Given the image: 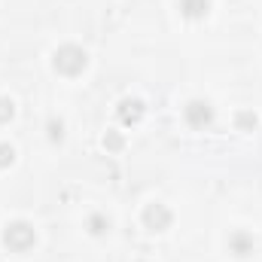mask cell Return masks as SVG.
I'll return each instance as SVG.
<instances>
[{
	"mask_svg": "<svg viewBox=\"0 0 262 262\" xmlns=\"http://www.w3.org/2000/svg\"><path fill=\"white\" fill-rule=\"evenodd\" d=\"M52 64H55L58 73H64V76H79V73L85 70V64H89V55H85L82 46H76V43H64V46L55 49Z\"/></svg>",
	"mask_w": 262,
	"mask_h": 262,
	"instance_id": "obj_1",
	"label": "cell"
},
{
	"mask_svg": "<svg viewBox=\"0 0 262 262\" xmlns=\"http://www.w3.org/2000/svg\"><path fill=\"white\" fill-rule=\"evenodd\" d=\"M3 244L12 250V253H25L37 244V235H34V226L25 223V220H15L3 229Z\"/></svg>",
	"mask_w": 262,
	"mask_h": 262,
	"instance_id": "obj_2",
	"label": "cell"
},
{
	"mask_svg": "<svg viewBox=\"0 0 262 262\" xmlns=\"http://www.w3.org/2000/svg\"><path fill=\"white\" fill-rule=\"evenodd\" d=\"M183 116H186V122L192 128H207L213 122V107L207 101H189L186 110H183Z\"/></svg>",
	"mask_w": 262,
	"mask_h": 262,
	"instance_id": "obj_3",
	"label": "cell"
},
{
	"mask_svg": "<svg viewBox=\"0 0 262 262\" xmlns=\"http://www.w3.org/2000/svg\"><path fill=\"white\" fill-rule=\"evenodd\" d=\"M171 220H174L171 210H168L165 204H159V201L149 204V207L143 210V226H146L149 232H165V229L171 226Z\"/></svg>",
	"mask_w": 262,
	"mask_h": 262,
	"instance_id": "obj_4",
	"label": "cell"
},
{
	"mask_svg": "<svg viewBox=\"0 0 262 262\" xmlns=\"http://www.w3.org/2000/svg\"><path fill=\"white\" fill-rule=\"evenodd\" d=\"M143 113H146V107H143L140 98H122L119 107H116V116H119L122 125H137L143 119Z\"/></svg>",
	"mask_w": 262,
	"mask_h": 262,
	"instance_id": "obj_5",
	"label": "cell"
},
{
	"mask_svg": "<svg viewBox=\"0 0 262 262\" xmlns=\"http://www.w3.org/2000/svg\"><path fill=\"white\" fill-rule=\"evenodd\" d=\"M229 250H232L235 256H250V253H253V238H250L247 232H232V235H229Z\"/></svg>",
	"mask_w": 262,
	"mask_h": 262,
	"instance_id": "obj_6",
	"label": "cell"
},
{
	"mask_svg": "<svg viewBox=\"0 0 262 262\" xmlns=\"http://www.w3.org/2000/svg\"><path fill=\"white\" fill-rule=\"evenodd\" d=\"M210 9V0H180V12L186 18H204Z\"/></svg>",
	"mask_w": 262,
	"mask_h": 262,
	"instance_id": "obj_7",
	"label": "cell"
},
{
	"mask_svg": "<svg viewBox=\"0 0 262 262\" xmlns=\"http://www.w3.org/2000/svg\"><path fill=\"white\" fill-rule=\"evenodd\" d=\"M256 113H250V110H241L238 116H235V125H238V131H253L256 128Z\"/></svg>",
	"mask_w": 262,
	"mask_h": 262,
	"instance_id": "obj_8",
	"label": "cell"
},
{
	"mask_svg": "<svg viewBox=\"0 0 262 262\" xmlns=\"http://www.w3.org/2000/svg\"><path fill=\"white\" fill-rule=\"evenodd\" d=\"M107 229H110V220H107V216H101V213H95V216L89 220V232H92V235H104Z\"/></svg>",
	"mask_w": 262,
	"mask_h": 262,
	"instance_id": "obj_9",
	"label": "cell"
},
{
	"mask_svg": "<svg viewBox=\"0 0 262 262\" xmlns=\"http://www.w3.org/2000/svg\"><path fill=\"white\" fill-rule=\"evenodd\" d=\"M104 146H107L110 152H119V149L125 146V140H122V134H119V131H107V137H104Z\"/></svg>",
	"mask_w": 262,
	"mask_h": 262,
	"instance_id": "obj_10",
	"label": "cell"
},
{
	"mask_svg": "<svg viewBox=\"0 0 262 262\" xmlns=\"http://www.w3.org/2000/svg\"><path fill=\"white\" fill-rule=\"evenodd\" d=\"M15 116V104L12 98H0V122H9Z\"/></svg>",
	"mask_w": 262,
	"mask_h": 262,
	"instance_id": "obj_11",
	"label": "cell"
},
{
	"mask_svg": "<svg viewBox=\"0 0 262 262\" xmlns=\"http://www.w3.org/2000/svg\"><path fill=\"white\" fill-rule=\"evenodd\" d=\"M15 162V149L9 143H0V168H9Z\"/></svg>",
	"mask_w": 262,
	"mask_h": 262,
	"instance_id": "obj_12",
	"label": "cell"
},
{
	"mask_svg": "<svg viewBox=\"0 0 262 262\" xmlns=\"http://www.w3.org/2000/svg\"><path fill=\"white\" fill-rule=\"evenodd\" d=\"M61 137H64V125L52 119V122H49V140H61Z\"/></svg>",
	"mask_w": 262,
	"mask_h": 262,
	"instance_id": "obj_13",
	"label": "cell"
},
{
	"mask_svg": "<svg viewBox=\"0 0 262 262\" xmlns=\"http://www.w3.org/2000/svg\"><path fill=\"white\" fill-rule=\"evenodd\" d=\"M140 262H146V259H140Z\"/></svg>",
	"mask_w": 262,
	"mask_h": 262,
	"instance_id": "obj_14",
	"label": "cell"
}]
</instances>
